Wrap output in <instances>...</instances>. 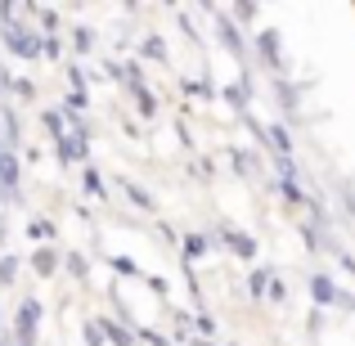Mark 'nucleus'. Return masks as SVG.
Masks as SVG:
<instances>
[{
  "label": "nucleus",
  "instance_id": "7ed1b4c3",
  "mask_svg": "<svg viewBox=\"0 0 355 346\" xmlns=\"http://www.w3.org/2000/svg\"><path fill=\"white\" fill-rule=\"evenodd\" d=\"M18 180V162L9 153H0V184H14Z\"/></svg>",
  "mask_w": 355,
  "mask_h": 346
},
{
  "label": "nucleus",
  "instance_id": "f03ea898",
  "mask_svg": "<svg viewBox=\"0 0 355 346\" xmlns=\"http://www.w3.org/2000/svg\"><path fill=\"white\" fill-rule=\"evenodd\" d=\"M32 329H36V302H27L23 306V320H18V338L32 342Z\"/></svg>",
  "mask_w": 355,
  "mask_h": 346
},
{
  "label": "nucleus",
  "instance_id": "f257e3e1",
  "mask_svg": "<svg viewBox=\"0 0 355 346\" xmlns=\"http://www.w3.org/2000/svg\"><path fill=\"white\" fill-rule=\"evenodd\" d=\"M5 45L14 54H23V59H32V54H41L45 45H41V36H27L23 27H5Z\"/></svg>",
  "mask_w": 355,
  "mask_h": 346
},
{
  "label": "nucleus",
  "instance_id": "423d86ee",
  "mask_svg": "<svg viewBox=\"0 0 355 346\" xmlns=\"http://www.w3.org/2000/svg\"><path fill=\"white\" fill-rule=\"evenodd\" d=\"M0 90H5V77H0Z\"/></svg>",
  "mask_w": 355,
  "mask_h": 346
},
{
  "label": "nucleus",
  "instance_id": "20e7f679",
  "mask_svg": "<svg viewBox=\"0 0 355 346\" xmlns=\"http://www.w3.org/2000/svg\"><path fill=\"white\" fill-rule=\"evenodd\" d=\"M230 243H234V252H243V257L252 252V239H243V234H230Z\"/></svg>",
  "mask_w": 355,
  "mask_h": 346
},
{
  "label": "nucleus",
  "instance_id": "39448f33",
  "mask_svg": "<svg viewBox=\"0 0 355 346\" xmlns=\"http://www.w3.org/2000/svg\"><path fill=\"white\" fill-rule=\"evenodd\" d=\"M36 270H54V252H36Z\"/></svg>",
  "mask_w": 355,
  "mask_h": 346
}]
</instances>
